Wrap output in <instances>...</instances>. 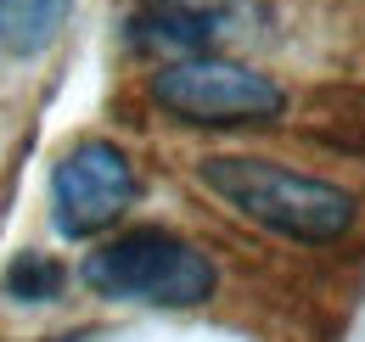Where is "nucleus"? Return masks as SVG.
Here are the masks:
<instances>
[{
  "label": "nucleus",
  "mask_w": 365,
  "mask_h": 342,
  "mask_svg": "<svg viewBox=\"0 0 365 342\" xmlns=\"http://www.w3.org/2000/svg\"><path fill=\"white\" fill-rule=\"evenodd\" d=\"M152 101L202 129H242V124H275L287 113V90L270 73L242 68L225 56H180L152 73Z\"/></svg>",
  "instance_id": "obj_3"
},
{
  "label": "nucleus",
  "mask_w": 365,
  "mask_h": 342,
  "mask_svg": "<svg viewBox=\"0 0 365 342\" xmlns=\"http://www.w3.org/2000/svg\"><path fill=\"white\" fill-rule=\"evenodd\" d=\"M197 185L208 197H220L230 214L247 224L304 242V247H331L360 224V202L354 191L320 180V174L287 169L270 157H247V152H214L197 163Z\"/></svg>",
  "instance_id": "obj_1"
},
{
  "label": "nucleus",
  "mask_w": 365,
  "mask_h": 342,
  "mask_svg": "<svg viewBox=\"0 0 365 342\" xmlns=\"http://www.w3.org/2000/svg\"><path fill=\"white\" fill-rule=\"evenodd\" d=\"M73 0H0V51L40 56L62 40Z\"/></svg>",
  "instance_id": "obj_5"
},
{
  "label": "nucleus",
  "mask_w": 365,
  "mask_h": 342,
  "mask_svg": "<svg viewBox=\"0 0 365 342\" xmlns=\"http://www.w3.org/2000/svg\"><path fill=\"white\" fill-rule=\"evenodd\" d=\"M130 28H135V34H130L135 45H169V51H202V45L214 40V17H208V11H191L180 0L152 6Z\"/></svg>",
  "instance_id": "obj_6"
},
{
  "label": "nucleus",
  "mask_w": 365,
  "mask_h": 342,
  "mask_svg": "<svg viewBox=\"0 0 365 342\" xmlns=\"http://www.w3.org/2000/svg\"><path fill=\"white\" fill-rule=\"evenodd\" d=\"M62 286H68V269L46 253H17V264L6 269V298L17 303H51L62 298Z\"/></svg>",
  "instance_id": "obj_7"
},
{
  "label": "nucleus",
  "mask_w": 365,
  "mask_h": 342,
  "mask_svg": "<svg viewBox=\"0 0 365 342\" xmlns=\"http://www.w3.org/2000/svg\"><path fill=\"white\" fill-rule=\"evenodd\" d=\"M135 191H140V180H135V163L124 157V146L79 140L51 169V224L68 242H91V236L113 230L124 219Z\"/></svg>",
  "instance_id": "obj_4"
},
{
  "label": "nucleus",
  "mask_w": 365,
  "mask_h": 342,
  "mask_svg": "<svg viewBox=\"0 0 365 342\" xmlns=\"http://www.w3.org/2000/svg\"><path fill=\"white\" fill-rule=\"evenodd\" d=\"M79 281L96 298L152 303V309H197L220 286L214 258L163 224H135V230H118L113 242H101L85 258Z\"/></svg>",
  "instance_id": "obj_2"
},
{
  "label": "nucleus",
  "mask_w": 365,
  "mask_h": 342,
  "mask_svg": "<svg viewBox=\"0 0 365 342\" xmlns=\"http://www.w3.org/2000/svg\"><path fill=\"white\" fill-rule=\"evenodd\" d=\"M56 342H73V337H56Z\"/></svg>",
  "instance_id": "obj_8"
}]
</instances>
